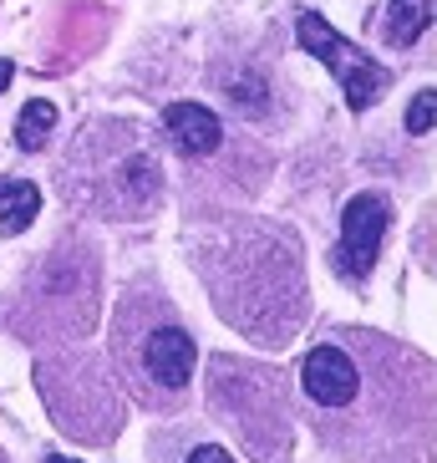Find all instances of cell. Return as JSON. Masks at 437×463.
<instances>
[{"mask_svg":"<svg viewBox=\"0 0 437 463\" xmlns=\"http://www.w3.org/2000/svg\"><path fill=\"white\" fill-rule=\"evenodd\" d=\"M42 214V189L31 178H5L0 184V234H21Z\"/></svg>","mask_w":437,"mask_h":463,"instance_id":"7c38bea8","label":"cell"},{"mask_svg":"<svg viewBox=\"0 0 437 463\" xmlns=\"http://www.w3.org/2000/svg\"><path fill=\"white\" fill-rule=\"evenodd\" d=\"M427 26H432V0H392L382 15V42L392 52H407Z\"/></svg>","mask_w":437,"mask_h":463,"instance_id":"8fae6325","label":"cell"},{"mask_svg":"<svg viewBox=\"0 0 437 463\" xmlns=\"http://www.w3.org/2000/svg\"><path fill=\"white\" fill-rule=\"evenodd\" d=\"M26 306H42V321H31L26 336L36 331H61V336H77L92 326V306H97V260L92 250H67L56 245V255L46 265H36L31 286L21 290Z\"/></svg>","mask_w":437,"mask_h":463,"instance_id":"8992f818","label":"cell"},{"mask_svg":"<svg viewBox=\"0 0 437 463\" xmlns=\"http://www.w3.org/2000/svg\"><path fill=\"white\" fill-rule=\"evenodd\" d=\"M315 443L341 463L432 458V362L367 326H330L295 372Z\"/></svg>","mask_w":437,"mask_h":463,"instance_id":"6da1fadb","label":"cell"},{"mask_svg":"<svg viewBox=\"0 0 437 463\" xmlns=\"http://www.w3.org/2000/svg\"><path fill=\"white\" fill-rule=\"evenodd\" d=\"M11 71H15V67H11V61H0V87L11 82Z\"/></svg>","mask_w":437,"mask_h":463,"instance_id":"9a60e30c","label":"cell"},{"mask_svg":"<svg viewBox=\"0 0 437 463\" xmlns=\"http://www.w3.org/2000/svg\"><path fill=\"white\" fill-rule=\"evenodd\" d=\"M432 112H437V97H432V87L427 92H417L412 97V108H407V133H432Z\"/></svg>","mask_w":437,"mask_h":463,"instance_id":"5bb4252c","label":"cell"},{"mask_svg":"<svg viewBox=\"0 0 437 463\" xmlns=\"http://www.w3.org/2000/svg\"><path fill=\"white\" fill-rule=\"evenodd\" d=\"M112 382L143 412H178L199 377V341L158 280H133L112 311Z\"/></svg>","mask_w":437,"mask_h":463,"instance_id":"3957f363","label":"cell"},{"mask_svg":"<svg viewBox=\"0 0 437 463\" xmlns=\"http://www.w3.org/2000/svg\"><path fill=\"white\" fill-rule=\"evenodd\" d=\"M51 128H56V102H46V97H31L26 108H21V118H15V148H21V153L46 148Z\"/></svg>","mask_w":437,"mask_h":463,"instance_id":"4fadbf2b","label":"cell"},{"mask_svg":"<svg viewBox=\"0 0 437 463\" xmlns=\"http://www.w3.org/2000/svg\"><path fill=\"white\" fill-rule=\"evenodd\" d=\"M295 36H301V52H311L315 61H326V67L336 71V82H341L346 108H351V112L377 108L382 92L392 87V71H386L377 56H367L361 46H351L341 31L330 26V21H321V11H301V15H295Z\"/></svg>","mask_w":437,"mask_h":463,"instance_id":"52a82bcc","label":"cell"},{"mask_svg":"<svg viewBox=\"0 0 437 463\" xmlns=\"http://www.w3.org/2000/svg\"><path fill=\"white\" fill-rule=\"evenodd\" d=\"M209 412L255 463H280L290 453V387L274 367L214 356L209 362Z\"/></svg>","mask_w":437,"mask_h":463,"instance_id":"5b68a950","label":"cell"},{"mask_svg":"<svg viewBox=\"0 0 437 463\" xmlns=\"http://www.w3.org/2000/svg\"><path fill=\"white\" fill-rule=\"evenodd\" d=\"M386 224H392V204L382 194H356L341 214V240L330 250V270L351 286H367V275L377 270V255H382Z\"/></svg>","mask_w":437,"mask_h":463,"instance_id":"ba28073f","label":"cell"},{"mask_svg":"<svg viewBox=\"0 0 437 463\" xmlns=\"http://www.w3.org/2000/svg\"><path fill=\"white\" fill-rule=\"evenodd\" d=\"M148 463H239V458L204 418H183L148 438Z\"/></svg>","mask_w":437,"mask_h":463,"instance_id":"9c48e42d","label":"cell"},{"mask_svg":"<svg viewBox=\"0 0 437 463\" xmlns=\"http://www.w3.org/2000/svg\"><path fill=\"white\" fill-rule=\"evenodd\" d=\"M61 194L97 219H148L163 199V158L137 123L97 118L77 128L61 158Z\"/></svg>","mask_w":437,"mask_h":463,"instance_id":"277c9868","label":"cell"},{"mask_svg":"<svg viewBox=\"0 0 437 463\" xmlns=\"http://www.w3.org/2000/svg\"><path fill=\"white\" fill-rule=\"evenodd\" d=\"M46 463H77V458H61V453H51V458H46Z\"/></svg>","mask_w":437,"mask_h":463,"instance_id":"2e32d148","label":"cell"},{"mask_svg":"<svg viewBox=\"0 0 437 463\" xmlns=\"http://www.w3.org/2000/svg\"><path fill=\"white\" fill-rule=\"evenodd\" d=\"M163 143L183 164H204L224 148V123L204 102H168L163 108Z\"/></svg>","mask_w":437,"mask_h":463,"instance_id":"30bf717a","label":"cell"},{"mask_svg":"<svg viewBox=\"0 0 437 463\" xmlns=\"http://www.w3.org/2000/svg\"><path fill=\"white\" fill-rule=\"evenodd\" d=\"M193 270L209 286L214 311L249 341L290 346L301 336L311 296H305V260L295 234L270 230L249 214L229 219L199 245Z\"/></svg>","mask_w":437,"mask_h":463,"instance_id":"7a4b0ae2","label":"cell"}]
</instances>
